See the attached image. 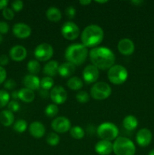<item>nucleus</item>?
I'll use <instances>...</instances> for the list:
<instances>
[{
	"instance_id": "obj_28",
	"label": "nucleus",
	"mask_w": 154,
	"mask_h": 155,
	"mask_svg": "<svg viewBox=\"0 0 154 155\" xmlns=\"http://www.w3.org/2000/svg\"><path fill=\"white\" fill-rule=\"evenodd\" d=\"M27 71L30 73V74L36 75L40 71L41 66L39 62L37 60H30L27 63Z\"/></svg>"
},
{
	"instance_id": "obj_23",
	"label": "nucleus",
	"mask_w": 154,
	"mask_h": 155,
	"mask_svg": "<svg viewBox=\"0 0 154 155\" xmlns=\"http://www.w3.org/2000/svg\"><path fill=\"white\" fill-rule=\"evenodd\" d=\"M122 126L125 130H128V131H133L138 126V120L133 115H128L123 119Z\"/></svg>"
},
{
	"instance_id": "obj_40",
	"label": "nucleus",
	"mask_w": 154,
	"mask_h": 155,
	"mask_svg": "<svg viewBox=\"0 0 154 155\" xmlns=\"http://www.w3.org/2000/svg\"><path fill=\"white\" fill-rule=\"evenodd\" d=\"M9 30V25L5 21H0V34L7 33Z\"/></svg>"
},
{
	"instance_id": "obj_18",
	"label": "nucleus",
	"mask_w": 154,
	"mask_h": 155,
	"mask_svg": "<svg viewBox=\"0 0 154 155\" xmlns=\"http://www.w3.org/2000/svg\"><path fill=\"white\" fill-rule=\"evenodd\" d=\"M23 84L25 88L34 91L40 88V80L36 75L27 74L23 79Z\"/></svg>"
},
{
	"instance_id": "obj_49",
	"label": "nucleus",
	"mask_w": 154,
	"mask_h": 155,
	"mask_svg": "<svg viewBox=\"0 0 154 155\" xmlns=\"http://www.w3.org/2000/svg\"><path fill=\"white\" fill-rule=\"evenodd\" d=\"M148 155H154V149L151 150L149 152V154H148Z\"/></svg>"
},
{
	"instance_id": "obj_15",
	"label": "nucleus",
	"mask_w": 154,
	"mask_h": 155,
	"mask_svg": "<svg viewBox=\"0 0 154 155\" xmlns=\"http://www.w3.org/2000/svg\"><path fill=\"white\" fill-rule=\"evenodd\" d=\"M152 133L148 129H141L136 135V142L140 147H146L152 141Z\"/></svg>"
},
{
	"instance_id": "obj_13",
	"label": "nucleus",
	"mask_w": 154,
	"mask_h": 155,
	"mask_svg": "<svg viewBox=\"0 0 154 155\" xmlns=\"http://www.w3.org/2000/svg\"><path fill=\"white\" fill-rule=\"evenodd\" d=\"M12 32L16 37L19 39H27L31 34V28L24 23H17L12 28Z\"/></svg>"
},
{
	"instance_id": "obj_4",
	"label": "nucleus",
	"mask_w": 154,
	"mask_h": 155,
	"mask_svg": "<svg viewBox=\"0 0 154 155\" xmlns=\"http://www.w3.org/2000/svg\"><path fill=\"white\" fill-rule=\"evenodd\" d=\"M136 148L128 138L119 136L113 142V152L116 155H134Z\"/></svg>"
},
{
	"instance_id": "obj_7",
	"label": "nucleus",
	"mask_w": 154,
	"mask_h": 155,
	"mask_svg": "<svg viewBox=\"0 0 154 155\" xmlns=\"http://www.w3.org/2000/svg\"><path fill=\"white\" fill-rule=\"evenodd\" d=\"M91 96L95 100H104L108 98L112 93L110 85L105 82L95 83L91 88Z\"/></svg>"
},
{
	"instance_id": "obj_45",
	"label": "nucleus",
	"mask_w": 154,
	"mask_h": 155,
	"mask_svg": "<svg viewBox=\"0 0 154 155\" xmlns=\"http://www.w3.org/2000/svg\"><path fill=\"white\" fill-rule=\"evenodd\" d=\"M11 98L14 101L17 99H19V98H18V92H17V91H13L11 92Z\"/></svg>"
},
{
	"instance_id": "obj_43",
	"label": "nucleus",
	"mask_w": 154,
	"mask_h": 155,
	"mask_svg": "<svg viewBox=\"0 0 154 155\" xmlns=\"http://www.w3.org/2000/svg\"><path fill=\"white\" fill-rule=\"evenodd\" d=\"M38 90H39V95L42 97H43V98H48V95L50 96V92H48V90H45V89H40V88Z\"/></svg>"
},
{
	"instance_id": "obj_14",
	"label": "nucleus",
	"mask_w": 154,
	"mask_h": 155,
	"mask_svg": "<svg viewBox=\"0 0 154 155\" xmlns=\"http://www.w3.org/2000/svg\"><path fill=\"white\" fill-rule=\"evenodd\" d=\"M118 51L123 55H131L134 51V44L133 41L130 39H122L118 42L117 45Z\"/></svg>"
},
{
	"instance_id": "obj_6",
	"label": "nucleus",
	"mask_w": 154,
	"mask_h": 155,
	"mask_svg": "<svg viewBox=\"0 0 154 155\" xmlns=\"http://www.w3.org/2000/svg\"><path fill=\"white\" fill-rule=\"evenodd\" d=\"M97 133L98 136L103 140L111 141L116 140L119 137V129L117 126L113 123H103L98 126L97 129Z\"/></svg>"
},
{
	"instance_id": "obj_2",
	"label": "nucleus",
	"mask_w": 154,
	"mask_h": 155,
	"mask_svg": "<svg viewBox=\"0 0 154 155\" xmlns=\"http://www.w3.org/2000/svg\"><path fill=\"white\" fill-rule=\"evenodd\" d=\"M104 36V30L100 26L91 24L87 26L82 33L81 41L85 47L93 48L101 43Z\"/></svg>"
},
{
	"instance_id": "obj_20",
	"label": "nucleus",
	"mask_w": 154,
	"mask_h": 155,
	"mask_svg": "<svg viewBox=\"0 0 154 155\" xmlns=\"http://www.w3.org/2000/svg\"><path fill=\"white\" fill-rule=\"evenodd\" d=\"M75 66L69 62H64L59 65L58 74L62 77H69L75 73Z\"/></svg>"
},
{
	"instance_id": "obj_39",
	"label": "nucleus",
	"mask_w": 154,
	"mask_h": 155,
	"mask_svg": "<svg viewBox=\"0 0 154 155\" xmlns=\"http://www.w3.org/2000/svg\"><path fill=\"white\" fill-rule=\"evenodd\" d=\"M4 87L5 89H9V90H11V89H14L15 87H16V83L14 80L12 79H9V80H6L5 82V84H4Z\"/></svg>"
},
{
	"instance_id": "obj_35",
	"label": "nucleus",
	"mask_w": 154,
	"mask_h": 155,
	"mask_svg": "<svg viewBox=\"0 0 154 155\" xmlns=\"http://www.w3.org/2000/svg\"><path fill=\"white\" fill-rule=\"evenodd\" d=\"M2 15L6 20H12L14 17V12L12 10L11 8H9L6 7L5 8H4L2 10Z\"/></svg>"
},
{
	"instance_id": "obj_46",
	"label": "nucleus",
	"mask_w": 154,
	"mask_h": 155,
	"mask_svg": "<svg viewBox=\"0 0 154 155\" xmlns=\"http://www.w3.org/2000/svg\"><path fill=\"white\" fill-rule=\"evenodd\" d=\"M91 0H80L79 3L82 5H88L91 4Z\"/></svg>"
},
{
	"instance_id": "obj_5",
	"label": "nucleus",
	"mask_w": 154,
	"mask_h": 155,
	"mask_svg": "<svg viewBox=\"0 0 154 155\" xmlns=\"http://www.w3.org/2000/svg\"><path fill=\"white\" fill-rule=\"evenodd\" d=\"M128 73L126 68L122 65L116 64L108 70L107 77L111 83L114 85L123 84L127 80Z\"/></svg>"
},
{
	"instance_id": "obj_8",
	"label": "nucleus",
	"mask_w": 154,
	"mask_h": 155,
	"mask_svg": "<svg viewBox=\"0 0 154 155\" xmlns=\"http://www.w3.org/2000/svg\"><path fill=\"white\" fill-rule=\"evenodd\" d=\"M54 54L53 47L48 43H41L36 46L34 51L35 58L38 61H47L50 60Z\"/></svg>"
},
{
	"instance_id": "obj_38",
	"label": "nucleus",
	"mask_w": 154,
	"mask_h": 155,
	"mask_svg": "<svg viewBox=\"0 0 154 155\" xmlns=\"http://www.w3.org/2000/svg\"><path fill=\"white\" fill-rule=\"evenodd\" d=\"M8 107V110L13 113V112H17L20 110V104L18 101L13 100V101H9Z\"/></svg>"
},
{
	"instance_id": "obj_16",
	"label": "nucleus",
	"mask_w": 154,
	"mask_h": 155,
	"mask_svg": "<svg viewBox=\"0 0 154 155\" xmlns=\"http://www.w3.org/2000/svg\"><path fill=\"white\" fill-rule=\"evenodd\" d=\"M95 151L99 155H109L113 151V144L110 141L101 139L95 145Z\"/></svg>"
},
{
	"instance_id": "obj_41",
	"label": "nucleus",
	"mask_w": 154,
	"mask_h": 155,
	"mask_svg": "<svg viewBox=\"0 0 154 155\" xmlns=\"http://www.w3.org/2000/svg\"><path fill=\"white\" fill-rule=\"evenodd\" d=\"M6 77H7V73H6L5 69L3 67L0 66V84L4 83Z\"/></svg>"
},
{
	"instance_id": "obj_11",
	"label": "nucleus",
	"mask_w": 154,
	"mask_h": 155,
	"mask_svg": "<svg viewBox=\"0 0 154 155\" xmlns=\"http://www.w3.org/2000/svg\"><path fill=\"white\" fill-rule=\"evenodd\" d=\"M51 126L55 133H64L70 130L71 123L65 117H58L52 121Z\"/></svg>"
},
{
	"instance_id": "obj_1",
	"label": "nucleus",
	"mask_w": 154,
	"mask_h": 155,
	"mask_svg": "<svg viewBox=\"0 0 154 155\" xmlns=\"http://www.w3.org/2000/svg\"><path fill=\"white\" fill-rule=\"evenodd\" d=\"M89 58L92 64L98 70L106 71L114 65L115 54L111 49L107 47H95L91 49Z\"/></svg>"
},
{
	"instance_id": "obj_22",
	"label": "nucleus",
	"mask_w": 154,
	"mask_h": 155,
	"mask_svg": "<svg viewBox=\"0 0 154 155\" xmlns=\"http://www.w3.org/2000/svg\"><path fill=\"white\" fill-rule=\"evenodd\" d=\"M18 98L24 102L30 103L34 101L35 93L31 89L23 88L18 91Z\"/></svg>"
},
{
	"instance_id": "obj_21",
	"label": "nucleus",
	"mask_w": 154,
	"mask_h": 155,
	"mask_svg": "<svg viewBox=\"0 0 154 155\" xmlns=\"http://www.w3.org/2000/svg\"><path fill=\"white\" fill-rule=\"evenodd\" d=\"M59 64L56 61H49L43 68V73L46 77H52L58 74Z\"/></svg>"
},
{
	"instance_id": "obj_31",
	"label": "nucleus",
	"mask_w": 154,
	"mask_h": 155,
	"mask_svg": "<svg viewBox=\"0 0 154 155\" xmlns=\"http://www.w3.org/2000/svg\"><path fill=\"white\" fill-rule=\"evenodd\" d=\"M58 112V107L55 104H48L45 109V114H46V116L49 117H54L57 116Z\"/></svg>"
},
{
	"instance_id": "obj_30",
	"label": "nucleus",
	"mask_w": 154,
	"mask_h": 155,
	"mask_svg": "<svg viewBox=\"0 0 154 155\" xmlns=\"http://www.w3.org/2000/svg\"><path fill=\"white\" fill-rule=\"evenodd\" d=\"M14 130L18 133H22L27 129V123L25 120H18L14 123L13 127Z\"/></svg>"
},
{
	"instance_id": "obj_36",
	"label": "nucleus",
	"mask_w": 154,
	"mask_h": 155,
	"mask_svg": "<svg viewBox=\"0 0 154 155\" xmlns=\"http://www.w3.org/2000/svg\"><path fill=\"white\" fill-rule=\"evenodd\" d=\"M11 7L12 10L16 12H18L22 10L23 8H24V2L21 1V0H15V1H14L11 3Z\"/></svg>"
},
{
	"instance_id": "obj_47",
	"label": "nucleus",
	"mask_w": 154,
	"mask_h": 155,
	"mask_svg": "<svg viewBox=\"0 0 154 155\" xmlns=\"http://www.w3.org/2000/svg\"><path fill=\"white\" fill-rule=\"evenodd\" d=\"M143 1H140V0H135V1H131V4H134V5H135L136 6H138V5H141L142 3H143Z\"/></svg>"
},
{
	"instance_id": "obj_44",
	"label": "nucleus",
	"mask_w": 154,
	"mask_h": 155,
	"mask_svg": "<svg viewBox=\"0 0 154 155\" xmlns=\"http://www.w3.org/2000/svg\"><path fill=\"white\" fill-rule=\"evenodd\" d=\"M8 4V0H0V9L5 8Z\"/></svg>"
},
{
	"instance_id": "obj_26",
	"label": "nucleus",
	"mask_w": 154,
	"mask_h": 155,
	"mask_svg": "<svg viewBox=\"0 0 154 155\" xmlns=\"http://www.w3.org/2000/svg\"><path fill=\"white\" fill-rule=\"evenodd\" d=\"M66 85L72 90H80L83 87V82L79 77H72L68 80Z\"/></svg>"
},
{
	"instance_id": "obj_32",
	"label": "nucleus",
	"mask_w": 154,
	"mask_h": 155,
	"mask_svg": "<svg viewBox=\"0 0 154 155\" xmlns=\"http://www.w3.org/2000/svg\"><path fill=\"white\" fill-rule=\"evenodd\" d=\"M46 142L51 146H56L60 142V137L56 133H50L46 137Z\"/></svg>"
},
{
	"instance_id": "obj_24",
	"label": "nucleus",
	"mask_w": 154,
	"mask_h": 155,
	"mask_svg": "<svg viewBox=\"0 0 154 155\" xmlns=\"http://www.w3.org/2000/svg\"><path fill=\"white\" fill-rule=\"evenodd\" d=\"M45 15L48 21H52V22H57L60 21L62 18V15L60 11L56 7H50L47 9L45 12Z\"/></svg>"
},
{
	"instance_id": "obj_29",
	"label": "nucleus",
	"mask_w": 154,
	"mask_h": 155,
	"mask_svg": "<svg viewBox=\"0 0 154 155\" xmlns=\"http://www.w3.org/2000/svg\"><path fill=\"white\" fill-rule=\"evenodd\" d=\"M54 82L52 77H45L40 80V87L41 89L48 91L54 87Z\"/></svg>"
},
{
	"instance_id": "obj_27",
	"label": "nucleus",
	"mask_w": 154,
	"mask_h": 155,
	"mask_svg": "<svg viewBox=\"0 0 154 155\" xmlns=\"http://www.w3.org/2000/svg\"><path fill=\"white\" fill-rule=\"evenodd\" d=\"M69 134L73 139H82L85 136V131L79 126H74L69 130Z\"/></svg>"
},
{
	"instance_id": "obj_37",
	"label": "nucleus",
	"mask_w": 154,
	"mask_h": 155,
	"mask_svg": "<svg viewBox=\"0 0 154 155\" xmlns=\"http://www.w3.org/2000/svg\"><path fill=\"white\" fill-rule=\"evenodd\" d=\"M65 14L69 19H72V18H75V15H76V11L73 6H68L65 9Z\"/></svg>"
},
{
	"instance_id": "obj_10",
	"label": "nucleus",
	"mask_w": 154,
	"mask_h": 155,
	"mask_svg": "<svg viewBox=\"0 0 154 155\" xmlns=\"http://www.w3.org/2000/svg\"><path fill=\"white\" fill-rule=\"evenodd\" d=\"M50 98L55 104H62L66 101L67 92L62 86H55L50 91Z\"/></svg>"
},
{
	"instance_id": "obj_50",
	"label": "nucleus",
	"mask_w": 154,
	"mask_h": 155,
	"mask_svg": "<svg viewBox=\"0 0 154 155\" xmlns=\"http://www.w3.org/2000/svg\"><path fill=\"white\" fill-rule=\"evenodd\" d=\"M2 40H3V38L2 36V35L0 34V44H1V42H2Z\"/></svg>"
},
{
	"instance_id": "obj_33",
	"label": "nucleus",
	"mask_w": 154,
	"mask_h": 155,
	"mask_svg": "<svg viewBox=\"0 0 154 155\" xmlns=\"http://www.w3.org/2000/svg\"><path fill=\"white\" fill-rule=\"evenodd\" d=\"M10 100V94L5 90H0V108L8 104Z\"/></svg>"
},
{
	"instance_id": "obj_48",
	"label": "nucleus",
	"mask_w": 154,
	"mask_h": 155,
	"mask_svg": "<svg viewBox=\"0 0 154 155\" xmlns=\"http://www.w3.org/2000/svg\"><path fill=\"white\" fill-rule=\"evenodd\" d=\"M108 1H96V2L100 3V4H104V3H107Z\"/></svg>"
},
{
	"instance_id": "obj_17",
	"label": "nucleus",
	"mask_w": 154,
	"mask_h": 155,
	"mask_svg": "<svg viewBox=\"0 0 154 155\" xmlns=\"http://www.w3.org/2000/svg\"><path fill=\"white\" fill-rule=\"evenodd\" d=\"M27 54V49L22 45H14L11 48L9 51V55L11 58L14 61H22L26 58Z\"/></svg>"
},
{
	"instance_id": "obj_19",
	"label": "nucleus",
	"mask_w": 154,
	"mask_h": 155,
	"mask_svg": "<svg viewBox=\"0 0 154 155\" xmlns=\"http://www.w3.org/2000/svg\"><path fill=\"white\" fill-rule=\"evenodd\" d=\"M29 131L30 135L36 139H40L43 137L45 133V127L42 123L39 121H34L31 123L29 127Z\"/></svg>"
},
{
	"instance_id": "obj_12",
	"label": "nucleus",
	"mask_w": 154,
	"mask_h": 155,
	"mask_svg": "<svg viewBox=\"0 0 154 155\" xmlns=\"http://www.w3.org/2000/svg\"><path fill=\"white\" fill-rule=\"evenodd\" d=\"M99 70L93 64L87 65L82 71V77L87 84L95 83L99 78Z\"/></svg>"
},
{
	"instance_id": "obj_25",
	"label": "nucleus",
	"mask_w": 154,
	"mask_h": 155,
	"mask_svg": "<svg viewBox=\"0 0 154 155\" xmlns=\"http://www.w3.org/2000/svg\"><path fill=\"white\" fill-rule=\"evenodd\" d=\"M14 121V116L9 110H4L0 113V123L5 127H10Z\"/></svg>"
},
{
	"instance_id": "obj_34",
	"label": "nucleus",
	"mask_w": 154,
	"mask_h": 155,
	"mask_svg": "<svg viewBox=\"0 0 154 155\" xmlns=\"http://www.w3.org/2000/svg\"><path fill=\"white\" fill-rule=\"evenodd\" d=\"M75 98L79 103L85 104V103L88 102V101L90 100V96H89V94L85 91H79L75 95Z\"/></svg>"
},
{
	"instance_id": "obj_42",
	"label": "nucleus",
	"mask_w": 154,
	"mask_h": 155,
	"mask_svg": "<svg viewBox=\"0 0 154 155\" xmlns=\"http://www.w3.org/2000/svg\"><path fill=\"white\" fill-rule=\"evenodd\" d=\"M9 61V58L6 54H2L0 55V66H5L8 64Z\"/></svg>"
},
{
	"instance_id": "obj_3",
	"label": "nucleus",
	"mask_w": 154,
	"mask_h": 155,
	"mask_svg": "<svg viewBox=\"0 0 154 155\" xmlns=\"http://www.w3.org/2000/svg\"><path fill=\"white\" fill-rule=\"evenodd\" d=\"M88 55V49L82 44H72L69 45L65 51V58L75 66L82 64Z\"/></svg>"
},
{
	"instance_id": "obj_9",
	"label": "nucleus",
	"mask_w": 154,
	"mask_h": 155,
	"mask_svg": "<svg viewBox=\"0 0 154 155\" xmlns=\"http://www.w3.org/2000/svg\"><path fill=\"white\" fill-rule=\"evenodd\" d=\"M61 34L67 40H75L79 35V28L72 21H66L61 27Z\"/></svg>"
}]
</instances>
